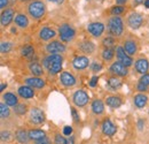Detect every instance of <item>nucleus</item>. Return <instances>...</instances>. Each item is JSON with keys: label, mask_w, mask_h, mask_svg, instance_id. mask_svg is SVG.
Here are the masks:
<instances>
[{"label": "nucleus", "mask_w": 149, "mask_h": 144, "mask_svg": "<svg viewBox=\"0 0 149 144\" xmlns=\"http://www.w3.org/2000/svg\"><path fill=\"white\" fill-rule=\"evenodd\" d=\"M62 62L63 58L61 56V54H49L44 59L42 65L49 72V74L55 75L62 71Z\"/></svg>", "instance_id": "obj_1"}, {"label": "nucleus", "mask_w": 149, "mask_h": 144, "mask_svg": "<svg viewBox=\"0 0 149 144\" xmlns=\"http://www.w3.org/2000/svg\"><path fill=\"white\" fill-rule=\"evenodd\" d=\"M28 13L33 20L44 18L46 14V5L42 0H32L28 5Z\"/></svg>", "instance_id": "obj_2"}, {"label": "nucleus", "mask_w": 149, "mask_h": 144, "mask_svg": "<svg viewBox=\"0 0 149 144\" xmlns=\"http://www.w3.org/2000/svg\"><path fill=\"white\" fill-rule=\"evenodd\" d=\"M108 31L112 37H119L124 32V22L120 16H112L108 21Z\"/></svg>", "instance_id": "obj_3"}, {"label": "nucleus", "mask_w": 149, "mask_h": 144, "mask_svg": "<svg viewBox=\"0 0 149 144\" xmlns=\"http://www.w3.org/2000/svg\"><path fill=\"white\" fill-rule=\"evenodd\" d=\"M74 35H76V31H74V29L70 24L64 23V24L60 25V28H58V36H60L62 42H64V43L71 42L74 39Z\"/></svg>", "instance_id": "obj_4"}, {"label": "nucleus", "mask_w": 149, "mask_h": 144, "mask_svg": "<svg viewBox=\"0 0 149 144\" xmlns=\"http://www.w3.org/2000/svg\"><path fill=\"white\" fill-rule=\"evenodd\" d=\"M88 99H90V98H88V95L83 90L76 91L74 93V96H72V102H74V105L78 106V107L85 106V105L88 103Z\"/></svg>", "instance_id": "obj_5"}, {"label": "nucleus", "mask_w": 149, "mask_h": 144, "mask_svg": "<svg viewBox=\"0 0 149 144\" xmlns=\"http://www.w3.org/2000/svg\"><path fill=\"white\" fill-rule=\"evenodd\" d=\"M29 119L32 124L35 125H40L45 121V113L37 107H32L30 109V113H29Z\"/></svg>", "instance_id": "obj_6"}, {"label": "nucleus", "mask_w": 149, "mask_h": 144, "mask_svg": "<svg viewBox=\"0 0 149 144\" xmlns=\"http://www.w3.org/2000/svg\"><path fill=\"white\" fill-rule=\"evenodd\" d=\"M116 55H117L118 61H119V62H122L125 67H130V66H132L133 60H132V58H131L130 55L125 52L124 47L118 46V47L116 49Z\"/></svg>", "instance_id": "obj_7"}, {"label": "nucleus", "mask_w": 149, "mask_h": 144, "mask_svg": "<svg viewBox=\"0 0 149 144\" xmlns=\"http://www.w3.org/2000/svg\"><path fill=\"white\" fill-rule=\"evenodd\" d=\"M46 51L49 54H60L63 53L65 51V45L61 42H57V40H54V42H51L46 45Z\"/></svg>", "instance_id": "obj_8"}, {"label": "nucleus", "mask_w": 149, "mask_h": 144, "mask_svg": "<svg viewBox=\"0 0 149 144\" xmlns=\"http://www.w3.org/2000/svg\"><path fill=\"white\" fill-rule=\"evenodd\" d=\"M142 22H143V18L139 13H131L130 15H129V18H127L129 27L132 28V29H134V30L139 29L142 25Z\"/></svg>", "instance_id": "obj_9"}, {"label": "nucleus", "mask_w": 149, "mask_h": 144, "mask_svg": "<svg viewBox=\"0 0 149 144\" xmlns=\"http://www.w3.org/2000/svg\"><path fill=\"white\" fill-rule=\"evenodd\" d=\"M15 12L13 8H6L2 11L1 16H0V23L2 27H7L12 23V21L15 18Z\"/></svg>", "instance_id": "obj_10"}, {"label": "nucleus", "mask_w": 149, "mask_h": 144, "mask_svg": "<svg viewBox=\"0 0 149 144\" xmlns=\"http://www.w3.org/2000/svg\"><path fill=\"white\" fill-rule=\"evenodd\" d=\"M87 31L93 37H100L104 31V24L102 22H92L87 25Z\"/></svg>", "instance_id": "obj_11"}, {"label": "nucleus", "mask_w": 149, "mask_h": 144, "mask_svg": "<svg viewBox=\"0 0 149 144\" xmlns=\"http://www.w3.org/2000/svg\"><path fill=\"white\" fill-rule=\"evenodd\" d=\"M90 65V60L87 56L85 55H79V56H76L74 60H72V66H74V69L77 71H81V69H85L87 68Z\"/></svg>", "instance_id": "obj_12"}, {"label": "nucleus", "mask_w": 149, "mask_h": 144, "mask_svg": "<svg viewBox=\"0 0 149 144\" xmlns=\"http://www.w3.org/2000/svg\"><path fill=\"white\" fill-rule=\"evenodd\" d=\"M110 73H112L115 76H126L127 75V68L119 61L113 62L110 68H109Z\"/></svg>", "instance_id": "obj_13"}, {"label": "nucleus", "mask_w": 149, "mask_h": 144, "mask_svg": "<svg viewBox=\"0 0 149 144\" xmlns=\"http://www.w3.org/2000/svg\"><path fill=\"white\" fill-rule=\"evenodd\" d=\"M25 84L33 88V89H41L45 87V81L38 76H33V77H28L25 78Z\"/></svg>", "instance_id": "obj_14"}, {"label": "nucleus", "mask_w": 149, "mask_h": 144, "mask_svg": "<svg viewBox=\"0 0 149 144\" xmlns=\"http://www.w3.org/2000/svg\"><path fill=\"white\" fill-rule=\"evenodd\" d=\"M60 82L64 87H72V85L76 84V77L70 73L63 72L61 73V75H60Z\"/></svg>", "instance_id": "obj_15"}, {"label": "nucleus", "mask_w": 149, "mask_h": 144, "mask_svg": "<svg viewBox=\"0 0 149 144\" xmlns=\"http://www.w3.org/2000/svg\"><path fill=\"white\" fill-rule=\"evenodd\" d=\"M116 131H117V127L115 126L109 119H107V120H104L102 122V133L104 135L112 136V135L116 134Z\"/></svg>", "instance_id": "obj_16"}, {"label": "nucleus", "mask_w": 149, "mask_h": 144, "mask_svg": "<svg viewBox=\"0 0 149 144\" xmlns=\"http://www.w3.org/2000/svg\"><path fill=\"white\" fill-rule=\"evenodd\" d=\"M135 69H136V72L140 73V74H147L149 69V62L147 59H145V58H140V59H138L136 61H135Z\"/></svg>", "instance_id": "obj_17"}, {"label": "nucleus", "mask_w": 149, "mask_h": 144, "mask_svg": "<svg viewBox=\"0 0 149 144\" xmlns=\"http://www.w3.org/2000/svg\"><path fill=\"white\" fill-rule=\"evenodd\" d=\"M17 92H19V96L22 98H24V99H30V98H33V96H35L33 88H31L29 85H22V87H19Z\"/></svg>", "instance_id": "obj_18"}, {"label": "nucleus", "mask_w": 149, "mask_h": 144, "mask_svg": "<svg viewBox=\"0 0 149 144\" xmlns=\"http://www.w3.org/2000/svg\"><path fill=\"white\" fill-rule=\"evenodd\" d=\"M55 36H56L55 30H53V29H51V28H48V27H44V28H41L40 31H39V37H40V39H42V40H49V39L54 38Z\"/></svg>", "instance_id": "obj_19"}, {"label": "nucleus", "mask_w": 149, "mask_h": 144, "mask_svg": "<svg viewBox=\"0 0 149 144\" xmlns=\"http://www.w3.org/2000/svg\"><path fill=\"white\" fill-rule=\"evenodd\" d=\"M14 22L19 28H22V29L28 28V25H29V18L25 14H22V13H19L15 15Z\"/></svg>", "instance_id": "obj_20"}, {"label": "nucleus", "mask_w": 149, "mask_h": 144, "mask_svg": "<svg viewBox=\"0 0 149 144\" xmlns=\"http://www.w3.org/2000/svg\"><path fill=\"white\" fill-rule=\"evenodd\" d=\"M2 98H3L5 104H7V105L10 106V107H15V106L19 104L17 97H16L14 93H12V92H7V93H5V95L2 96Z\"/></svg>", "instance_id": "obj_21"}, {"label": "nucleus", "mask_w": 149, "mask_h": 144, "mask_svg": "<svg viewBox=\"0 0 149 144\" xmlns=\"http://www.w3.org/2000/svg\"><path fill=\"white\" fill-rule=\"evenodd\" d=\"M124 50H125V52L129 54V55H134V54L136 53V51H138V46H136V43L134 42V40H126L125 42V44H124Z\"/></svg>", "instance_id": "obj_22"}, {"label": "nucleus", "mask_w": 149, "mask_h": 144, "mask_svg": "<svg viewBox=\"0 0 149 144\" xmlns=\"http://www.w3.org/2000/svg\"><path fill=\"white\" fill-rule=\"evenodd\" d=\"M147 102H148V97L143 93H139V95L134 96V105L136 107L143 108L147 105Z\"/></svg>", "instance_id": "obj_23"}, {"label": "nucleus", "mask_w": 149, "mask_h": 144, "mask_svg": "<svg viewBox=\"0 0 149 144\" xmlns=\"http://www.w3.org/2000/svg\"><path fill=\"white\" fill-rule=\"evenodd\" d=\"M79 49L86 54H91L94 52L95 50V45H94L92 42L90 40H86V42H83L80 45H79Z\"/></svg>", "instance_id": "obj_24"}, {"label": "nucleus", "mask_w": 149, "mask_h": 144, "mask_svg": "<svg viewBox=\"0 0 149 144\" xmlns=\"http://www.w3.org/2000/svg\"><path fill=\"white\" fill-rule=\"evenodd\" d=\"M92 111H93L94 114L99 115V114H102L103 111H104V104L102 103V100L100 99H95L92 103Z\"/></svg>", "instance_id": "obj_25"}, {"label": "nucleus", "mask_w": 149, "mask_h": 144, "mask_svg": "<svg viewBox=\"0 0 149 144\" xmlns=\"http://www.w3.org/2000/svg\"><path fill=\"white\" fill-rule=\"evenodd\" d=\"M29 137L30 140H33V141H40L42 138H45V131L40 130V129H32V130H29Z\"/></svg>", "instance_id": "obj_26"}, {"label": "nucleus", "mask_w": 149, "mask_h": 144, "mask_svg": "<svg viewBox=\"0 0 149 144\" xmlns=\"http://www.w3.org/2000/svg\"><path fill=\"white\" fill-rule=\"evenodd\" d=\"M106 104L111 108H118V107H120V105H122V100H120V98H119V97L110 96V97H108V98H107Z\"/></svg>", "instance_id": "obj_27"}, {"label": "nucleus", "mask_w": 149, "mask_h": 144, "mask_svg": "<svg viewBox=\"0 0 149 144\" xmlns=\"http://www.w3.org/2000/svg\"><path fill=\"white\" fill-rule=\"evenodd\" d=\"M108 87L111 89V90H117L122 87V80L117 76H112L108 80Z\"/></svg>", "instance_id": "obj_28"}, {"label": "nucleus", "mask_w": 149, "mask_h": 144, "mask_svg": "<svg viewBox=\"0 0 149 144\" xmlns=\"http://www.w3.org/2000/svg\"><path fill=\"white\" fill-rule=\"evenodd\" d=\"M15 137H16V140L19 141V143L24 144L26 143L29 140H30V137H29V133H26L24 129H19L16 131V134H15Z\"/></svg>", "instance_id": "obj_29"}, {"label": "nucleus", "mask_w": 149, "mask_h": 144, "mask_svg": "<svg viewBox=\"0 0 149 144\" xmlns=\"http://www.w3.org/2000/svg\"><path fill=\"white\" fill-rule=\"evenodd\" d=\"M29 69H30V72L33 74V76H40V75H42V67H41V65H39L37 62H32V64H30L29 65Z\"/></svg>", "instance_id": "obj_30"}, {"label": "nucleus", "mask_w": 149, "mask_h": 144, "mask_svg": "<svg viewBox=\"0 0 149 144\" xmlns=\"http://www.w3.org/2000/svg\"><path fill=\"white\" fill-rule=\"evenodd\" d=\"M115 52H116V50H113L112 47H106V49L103 50V52H102V58H103V60H106V61L112 60L113 56H115Z\"/></svg>", "instance_id": "obj_31"}, {"label": "nucleus", "mask_w": 149, "mask_h": 144, "mask_svg": "<svg viewBox=\"0 0 149 144\" xmlns=\"http://www.w3.org/2000/svg\"><path fill=\"white\" fill-rule=\"evenodd\" d=\"M33 53H35V49H33V46H31V45H24V46L21 49V54H22L23 56H25V58H29V56L33 55Z\"/></svg>", "instance_id": "obj_32"}, {"label": "nucleus", "mask_w": 149, "mask_h": 144, "mask_svg": "<svg viewBox=\"0 0 149 144\" xmlns=\"http://www.w3.org/2000/svg\"><path fill=\"white\" fill-rule=\"evenodd\" d=\"M12 49H13V45H12L10 42L2 40L0 43V51H1V53H8V52L12 51Z\"/></svg>", "instance_id": "obj_33"}, {"label": "nucleus", "mask_w": 149, "mask_h": 144, "mask_svg": "<svg viewBox=\"0 0 149 144\" xmlns=\"http://www.w3.org/2000/svg\"><path fill=\"white\" fill-rule=\"evenodd\" d=\"M9 114H10L9 106H8L7 104H5V103H1V104H0V115H1V118H2V119L8 118Z\"/></svg>", "instance_id": "obj_34"}, {"label": "nucleus", "mask_w": 149, "mask_h": 144, "mask_svg": "<svg viewBox=\"0 0 149 144\" xmlns=\"http://www.w3.org/2000/svg\"><path fill=\"white\" fill-rule=\"evenodd\" d=\"M14 112L17 114V115H23L25 112H26V106L24 104H17L15 107H14Z\"/></svg>", "instance_id": "obj_35"}, {"label": "nucleus", "mask_w": 149, "mask_h": 144, "mask_svg": "<svg viewBox=\"0 0 149 144\" xmlns=\"http://www.w3.org/2000/svg\"><path fill=\"white\" fill-rule=\"evenodd\" d=\"M115 43H116V40H115V38H113L112 36L106 37V38L102 40V44H103L106 47H111Z\"/></svg>", "instance_id": "obj_36"}, {"label": "nucleus", "mask_w": 149, "mask_h": 144, "mask_svg": "<svg viewBox=\"0 0 149 144\" xmlns=\"http://www.w3.org/2000/svg\"><path fill=\"white\" fill-rule=\"evenodd\" d=\"M124 11H125V8H124L123 6H113L110 12H111V14L113 16H118V15H120Z\"/></svg>", "instance_id": "obj_37"}, {"label": "nucleus", "mask_w": 149, "mask_h": 144, "mask_svg": "<svg viewBox=\"0 0 149 144\" xmlns=\"http://www.w3.org/2000/svg\"><path fill=\"white\" fill-rule=\"evenodd\" d=\"M67 142H68V140H65L62 135L57 134L55 136V144H67Z\"/></svg>", "instance_id": "obj_38"}, {"label": "nucleus", "mask_w": 149, "mask_h": 144, "mask_svg": "<svg viewBox=\"0 0 149 144\" xmlns=\"http://www.w3.org/2000/svg\"><path fill=\"white\" fill-rule=\"evenodd\" d=\"M140 83H142V84H145V85H149V74H143L141 77H140V81H139Z\"/></svg>", "instance_id": "obj_39"}, {"label": "nucleus", "mask_w": 149, "mask_h": 144, "mask_svg": "<svg viewBox=\"0 0 149 144\" xmlns=\"http://www.w3.org/2000/svg\"><path fill=\"white\" fill-rule=\"evenodd\" d=\"M12 138H13V136L9 131H2L1 133V140L2 141H10Z\"/></svg>", "instance_id": "obj_40"}, {"label": "nucleus", "mask_w": 149, "mask_h": 144, "mask_svg": "<svg viewBox=\"0 0 149 144\" xmlns=\"http://www.w3.org/2000/svg\"><path fill=\"white\" fill-rule=\"evenodd\" d=\"M91 69H92V72H100L102 69V65L99 62H93L91 66Z\"/></svg>", "instance_id": "obj_41"}, {"label": "nucleus", "mask_w": 149, "mask_h": 144, "mask_svg": "<svg viewBox=\"0 0 149 144\" xmlns=\"http://www.w3.org/2000/svg\"><path fill=\"white\" fill-rule=\"evenodd\" d=\"M9 5V0H0V8L3 11Z\"/></svg>", "instance_id": "obj_42"}, {"label": "nucleus", "mask_w": 149, "mask_h": 144, "mask_svg": "<svg viewBox=\"0 0 149 144\" xmlns=\"http://www.w3.org/2000/svg\"><path fill=\"white\" fill-rule=\"evenodd\" d=\"M147 88H148L147 85H145V84H142V83H140V82H139L138 85H136V89H138L139 91H147L148 90Z\"/></svg>", "instance_id": "obj_43"}, {"label": "nucleus", "mask_w": 149, "mask_h": 144, "mask_svg": "<svg viewBox=\"0 0 149 144\" xmlns=\"http://www.w3.org/2000/svg\"><path fill=\"white\" fill-rule=\"evenodd\" d=\"M71 133H72V128L70 126H65L64 127V129H63V134L64 135H71Z\"/></svg>", "instance_id": "obj_44"}, {"label": "nucleus", "mask_w": 149, "mask_h": 144, "mask_svg": "<svg viewBox=\"0 0 149 144\" xmlns=\"http://www.w3.org/2000/svg\"><path fill=\"white\" fill-rule=\"evenodd\" d=\"M97 80H99V77H97V76H93V77H92V80L90 81V85H91V87H95V85H96V83H97Z\"/></svg>", "instance_id": "obj_45"}, {"label": "nucleus", "mask_w": 149, "mask_h": 144, "mask_svg": "<svg viewBox=\"0 0 149 144\" xmlns=\"http://www.w3.org/2000/svg\"><path fill=\"white\" fill-rule=\"evenodd\" d=\"M36 144H51V142L45 137V138H42L40 141H36Z\"/></svg>", "instance_id": "obj_46"}, {"label": "nucleus", "mask_w": 149, "mask_h": 144, "mask_svg": "<svg viewBox=\"0 0 149 144\" xmlns=\"http://www.w3.org/2000/svg\"><path fill=\"white\" fill-rule=\"evenodd\" d=\"M71 112H72V115H74V120H76V121H78V120H79V116H78V114H77V112H76V109H74V108H72V111H71Z\"/></svg>", "instance_id": "obj_47"}, {"label": "nucleus", "mask_w": 149, "mask_h": 144, "mask_svg": "<svg viewBox=\"0 0 149 144\" xmlns=\"http://www.w3.org/2000/svg\"><path fill=\"white\" fill-rule=\"evenodd\" d=\"M5 88H7V84H6V83H1V85H0V91H3Z\"/></svg>", "instance_id": "obj_48"}, {"label": "nucleus", "mask_w": 149, "mask_h": 144, "mask_svg": "<svg viewBox=\"0 0 149 144\" xmlns=\"http://www.w3.org/2000/svg\"><path fill=\"white\" fill-rule=\"evenodd\" d=\"M48 1H52V2H55V4H58V5H60V4H62L64 0H48Z\"/></svg>", "instance_id": "obj_49"}, {"label": "nucleus", "mask_w": 149, "mask_h": 144, "mask_svg": "<svg viewBox=\"0 0 149 144\" xmlns=\"http://www.w3.org/2000/svg\"><path fill=\"white\" fill-rule=\"evenodd\" d=\"M127 0H116V2L118 4V5H123V4H125Z\"/></svg>", "instance_id": "obj_50"}, {"label": "nucleus", "mask_w": 149, "mask_h": 144, "mask_svg": "<svg viewBox=\"0 0 149 144\" xmlns=\"http://www.w3.org/2000/svg\"><path fill=\"white\" fill-rule=\"evenodd\" d=\"M139 129H142V126H143V121L142 120H139Z\"/></svg>", "instance_id": "obj_51"}, {"label": "nucleus", "mask_w": 149, "mask_h": 144, "mask_svg": "<svg viewBox=\"0 0 149 144\" xmlns=\"http://www.w3.org/2000/svg\"><path fill=\"white\" fill-rule=\"evenodd\" d=\"M67 144H74V137H70V138L68 140Z\"/></svg>", "instance_id": "obj_52"}, {"label": "nucleus", "mask_w": 149, "mask_h": 144, "mask_svg": "<svg viewBox=\"0 0 149 144\" xmlns=\"http://www.w3.org/2000/svg\"><path fill=\"white\" fill-rule=\"evenodd\" d=\"M133 2H134L135 5H139V4H142V2H143V0H134Z\"/></svg>", "instance_id": "obj_53"}, {"label": "nucleus", "mask_w": 149, "mask_h": 144, "mask_svg": "<svg viewBox=\"0 0 149 144\" xmlns=\"http://www.w3.org/2000/svg\"><path fill=\"white\" fill-rule=\"evenodd\" d=\"M143 4H145V6H146L147 8H149V0H145V2H143Z\"/></svg>", "instance_id": "obj_54"}, {"label": "nucleus", "mask_w": 149, "mask_h": 144, "mask_svg": "<svg viewBox=\"0 0 149 144\" xmlns=\"http://www.w3.org/2000/svg\"><path fill=\"white\" fill-rule=\"evenodd\" d=\"M19 1H22V2H28V1H30V2H31L32 0H19Z\"/></svg>", "instance_id": "obj_55"}]
</instances>
